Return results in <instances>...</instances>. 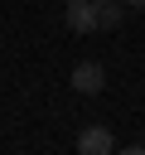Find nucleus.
Returning <instances> with one entry per match:
<instances>
[{"mask_svg": "<svg viewBox=\"0 0 145 155\" xmlns=\"http://www.w3.org/2000/svg\"><path fill=\"white\" fill-rule=\"evenodd\" d=\"M102 87H106V68H102V63H77V68H72V92L97 97Z\"/></svg>", "mask_w": 145, "mask_h": 155, "instance_id": "1", "label": "nucleus"}, {"mask_svg": "<svg viewBox=\"0 0 145 155\" xmlns=\"http://www.w3.org/2000/svg\"><path fill=\"white\" fill-rule=\"evenodd\" d=\"M68 29L72 34H92V29H102L97 24V0H68Z\"/></svg>", "mask_w": 145, "mask_h": 155, "instance_id": "2", "label": "nucleus"}, {"mask_svg": "<svg viewBox=\"0 0 145 155\" xmlns=\"http://www.w3.org/2000/svg\"><path fill=\"white\" fill-rule=\"evenodd\" d=\"M77 150H82V155H111V150H116V136H111L106 126H87V131L77 136Z\"/></svg>", "mask_w": 145, "mask_h": 155, "instance_id": "3", "label": "nucleus"}, {"mask_svg": "<svg viewBox=\"0 0 145 155\" xmlns=\"http://www.w3.org/2000/svg\"><path fill=\"white\" fill-rule=\"evenodd\" d=\"M121 15H126V0H97V24L102 29H116Z\"/></svg>", "mask_w": 145, "mask_h": 155, "instance_id": "4", "label": "nucleus"}, {"mask_svg": "<svg viewBox=\"0 0 145 155\" xmlns=\"http://www.w3.org/2000/svg\"><path fill=\"white\" fill-rule=\"evenodd\" d=\"M126 10H145V0H126Z\"/></svg>", "mask_w": 145, "mask_h": 155, "instance_id": "5", "label": "nucleus"}, {"mask_svg": "<svg viewBox=\"0 0 145 155\" xmlns=\"http://www.w3.org/2000/svg\"><path fill=\"white\" fill-rule=\"evenodd\" d=\"M63 5H68V0H63Z\"/></svg>", "mask_w": 145, "mask_h": 155, "instance_id": "6", "label": "nucleus"}]
</instances>
